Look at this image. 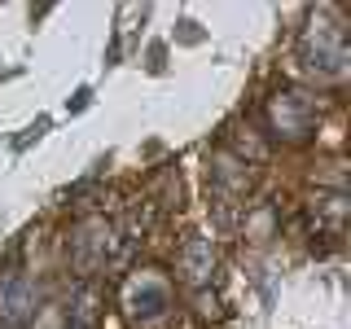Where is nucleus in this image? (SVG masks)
Instances as JSON below:
<instances>
[{
	"label": "nucleus",
	"instance_id": "obj_1",
	"mask_svg": "<svg viewBox=\"0 0 351 329\" xmlns=\"http://www.w3.org/2000/svg\"><path fill=\"white\" fill-rule=\"evenodd\" d=\"M268 119H272V127H277V136L299 141V136H307V127H312L316 106H312L307 93H277L272 106H268Z\"/></svg>",
	"mask_w": 351,
	"mask_h": 329
},
{
	"label": "nucleus",
	"instance_id": "obj_2",
	"mask_svg": "<svg viewBox=\"0 0 351 329\" xmlns=\"http://www.w3.org/2000/svg\"><path fill=\"white\" fill-rule=\"evenodd\" d=\"M110 246H114V228H110L106 219H84V224L75 228V237H71V259H75V268L93 272L97 263L110 259Z\"/></svg>",
	"mask_w": 351,
	"mask_h": 329
},
{
	"label": "nucleus",
	"instance_id": "obj_3",
	"mask_svg": "<svg viewBox=\"0 0 351 329\" xmlns=\"http://www.w3.org/2000/svg\"><path fill=\"white\" fill-rule=\"evenodd\" d=\"M31 307H36V285H31L27 272L9 268L0 272V325H18L31 316Z\"/></svg>",
	"mask_w": 351,
	"mask_h": 329
},
{
	"label": "nucleus",
	"instance_id": "obj_4",
	"mask_svg": "<svg viewBox=\"0 0 351 329\" xmlns=\"http://www.w3.org/2000/svg\"><path fill=\"white\" fill-rule=\"evenodd\" d=\"M171 307V285L162 281V277H149V272H141L136 281H132V290H128V312L136 316V321H158L162 312Z\"/></svg>",
	"mask_w": 351,
	"mask_h": 329
},
{
	"label": "nucleus",
	"instance_id": "obj_5",
	"mask_svg": "<svg viewBox=\"0 0 351 329\" xmlns=\"http://www.w3.org/2000/svg\"><path fill=\"white\" fill-rule=\"evenodd\" d=\"M303 58H307V66H316V71H329V75L343 71L347 44H343V36H338V27H316V31H307Z\"/></svg>",
	"mask_w": 351,
	"mask_h": 329
},
{
	"label": "nucleus",
	"instance_id": "obj_6",
	"mask_svg": "<svg viewBox=\"0 0 351 329\" xmlns=\"http://www.w3.org/2000/svg\"><path fill=\"white\" fill-rule=\"evenodd\" d=\"M211 272H215V246H211V237H189V241H184V250H180V277L189 281V285H206V281H211Z\"/></svg>",
	"mask_w": 351,
	"mask_h": 329
},
{
	"label": "nucleus",
	"instance_id": "obj_7",
	"mask_svg": "<svg viewBox=\"0 0 351 329\" xmlns=\"http://www.w3.org/2000/svg\"><path fill=\"white\" fill-rule=\"evenodd\" d=\"M97 290L93 285H84L80 294H75V303H71V316H66V329H97Z\"/></svg>",
	"mask_w": 351,
	"mask_h": 329
},
{
	"label": "nucleus",
	"instance_id": "obj_8",
	"mask_svg": "<svg viewBox=\"0 0 351 329\" xmlns=\"http://www.w3.org/2000/svg\"><path fill=\"white\" fill-rule=\"evenodd\" d=\"M0 329H18V325H0Z\"/></svg>",
	"mask_w": 351,
	"mask_h": 329
}]
</instances>
